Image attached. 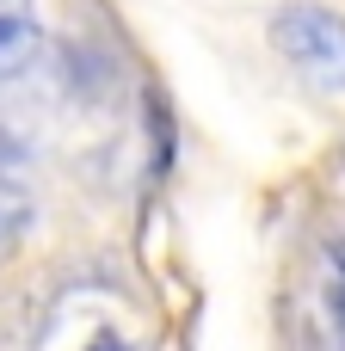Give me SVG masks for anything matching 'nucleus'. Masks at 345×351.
I'll return each mask as SVG.
<instances>
[{"label": "nucleus", "instance_id": "2", "mask_svg": "<svg viewBox=\"0 0 345 351\" xmlns=\"http://www.w3.org/2000/svg\"><path fill=\"white\" fill-rule=\"evenodd\" d=\"M43 49V25H37V0H0V80L25 74Z\"/></svg>", "mask_w": 345, "mask_h": 351}, {"label": "nucleus", "instance_id": "1", "mask_svg": "<svg viewBox=\"0 0 345 351\" xmlns=\"http://www.w3.org/2000/svg\"><path fill=\"white\" fill-rule=\"evenodd\" d=\"M278 56L315 86V93H345V19L327 6H284L272 19Z\"/></svg>", "mask_w": 345, "mask_h": 351}, {"label": "nucleus", "instance_id": "4", "mask_svg": "<svg viewBox=\"0 0 345 351\" xmlns=\"http://www.w3.org/2000/svg\"><path fill=\"white\" fill-rule=\"evenodd\" d=\"M327 308H333V327L345 339V241L327 247Z\"/></svg>", "mask_w": 345, "mask_h": 351}, {"label": "nucleus", "instance_id": "5", "mask_svg": "<svg viewBox=\"0 0 345 351\" xmlns=\"http://www.w3.org/2000/svg\"><path fill=\"white\" fill-rule=\"evenodd\" d=\"M86 351H130V346H123L117 333H99V339H93V346H86Z\"/></svg>", "mask_w": 345, "mask_h": 351}, {"label": "nucleus", "instance_id": "3", "mask_svg": "<svg viewBox=\"0 0 345 351\" xmlns=\"http://www.w3.org/2000/svg\"><path fill=\"white\" fill-rule=\"evenodd\" d=\"M31 222H37V197H31L19 179H0V265L25 247Z\"/></svg>", "mask_w": 345, "mask_h": 351}]
</instances>
